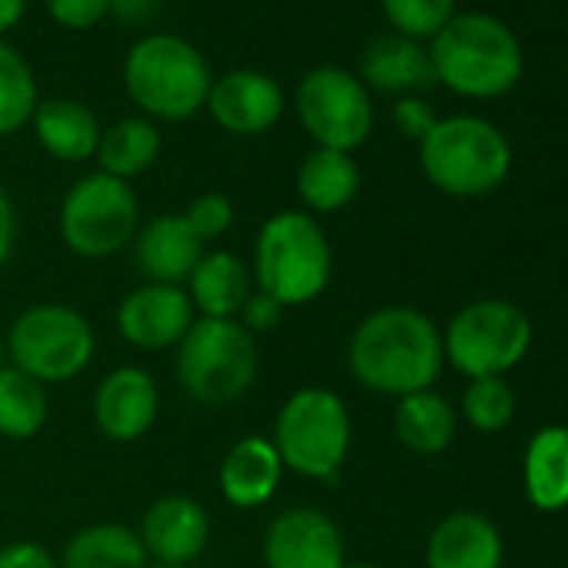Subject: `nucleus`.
Instances as JSON below:
<instances>
[{
    "label": "nucleus",
    "instance_id": "nucleus-4",
    "mask_svg": "<svg viewBox=\"0 0 568 568\" xmlns=\"http://www.w3.org/2000/svg\"><path fill=\"white\" fill-rule=\"evenodd\" d=\"M204 54L178 34H151L124 58V91L148 121H187L211 94Z\"/></svg>",
    "mask_w": 568,
    "mask_h": 568
},
{
    "label": "nucleus",
    "instance_id": "nucleus-14",
    "mask_svg": "<svg viewBox=\"0 0 568 568\" xmlns=\"http://www.w3.org/2000/svg\"><path fill=\"white\" fill-rule=\"evenodd\" d=\"M161 412V392L151 372L138 365L114 368L101 378L94 392V425L111 442H138L144 438Z\"/></svg>",
    "mask_w": 568,
    "mask_h": 568
},
{
    "label": "nucleus",
    "instance_id": "nucleus-24",
    "mask_svg": "<svg viewBox=\"0 0 568 568\" xmlns=\"http://www.w3.org/2000/svg\"><path fill=\"white\" fill-rule=\"evenodd\" d=\"M61 568H148L151 558L141 545V535L121 521H98L78 528L64 551Z\"/></svg>",
    "mask_w": 568,
    "mask_h": 568
},
{
    "label": "nucleus",
    "instance_id": "nucleus-28",
    "mask_svg": "<svg viewBox=\"0 0 568 568\" xmlns=\"http://www.w3.org/2000/svg\"><path fill=\"white\" fill-rule=\"evenodd\" d=\"M48 425V392L14 365H0V435L28 442Z\"/></svg>",
    "mask_w": 568,
    "mask_h": 568
},
{
    "label": "nucleus",
    "instance_id": "nucleus-7",
    "mask_svg": "<svg viewBox=\"0 0 568 568\" xmlns=\"http://www.w3.org/2000/svg\"><path fill=\"white\" fill-rule=\"evenodd\" d=\"M178 382L197 405H231L257 378V342L237 318H194L178 345Z\"/></svg>",
    "mask_w": 568,
    "mask_h": 568
},
{
    "label": "nucleus",
    "instance_id": "nucleus-32",
    "mask_svg": "<svg viewBox=\"0 0 568 568\" xmlns=\"http://www.w3.org/2000/svg\"><path fill=\"white\" fill-rule=\"evenodd\" d=\"M184 221L207 244V241H214V237H221V234L231 231V224H234V204L224 194L207 191V194H201V197H194L187 204Z\"/></svg>",
    "mask_w": 568,
    "mask_h": 568
},
{
    "label": "nucleus",
    "instance_id": "nucleus-19",
    "mask_svg": "<svg viewBox=\"0 0 568 568\" xmlns=\"http://www.w3.org/2000/svg\"><path fill=\"white\" fill-rule=\"evenodd\" d=\"M284 465L271 445V438L264 435H247L241 442L231 445V452L224 455L221 468H217V485L227 505L234 508H261L274 498L277 485H281Z\"/></svg>",
    "mask_w": 568,
    "mask_h": 568
},
{
    "label": "nucleus",
    "instance_id": "nucleus-27",
    "mask_svg": "<svg viewBox=\"0 0 568 568\" xmlns=\"http://www.w3.org/2000/svg\"><path fill=\"white\" fill-rule=\"evenodd\" d=\"M158 154H161V131L148 118H124L111 124L108 131H101V141L94 151L101 171L121 181L144 174L158 161Z\"/></svg>",
    "mask_w": 568,
    "mask_h": 568
},
{
    "label": "nucleus",
    "instance_id": "nucleus-6",
    "mask_svg": "<svg viewBox=\"0 0 568 568\" xmlns=\"http://www.w3.org/2000/svg\"><path fill=\"white\" fill-rule=\"evenodd\" d=\"M271 445L284 468L302 478L335 481L352 452L348 405L328 388H298L274 418Z\"/></svg>",
    "mask_w": 568,
    "mask_h": 568
},
{
    "label": "nucleus",
    "instance_id": "nucleus-2",
    "mask_svg": "<svg viewBox=\"0 0 568 568\" xmlns=\"http://www.w3.org/2000/svg\"><path fill=\"white\" fill-rule=\"evenodd\" d=\"M428 58L435 81L471 101L505 98L525 74V48L518 34L485 11H458L428 41Z\"/></svg>",
    "mask_w": 568,
    "mask_h": 568
},
{
    "label": "nucleus",
    "instance_id": "nucleus-8",
    "mask_svg": "<svg viewBox=\"0 0 568 568\" xmlns=\"http://www.w3.org/2000/svg\"><path fill=\"white\" fill-rule=\"evenodd\" d=\"M4 348L11 365L34 382L68 385L94 362L98 335L78 308L44 302L31 305L11 322Z\"/></svg>",
    "mask_w": 568,
    "mask_h": 568
},
{
    "label": "nucleus",
    "instance_id": "nucleus-5",
    "mask_svg": "<svg viewBox=\"0 0 568 568\" xmlns=\"http://www.w3.org/2000/svg\"><path fill=\"white\" fill-rule=\"evenodd\" d=\"M418 164L438 191L452 197H481L508 178L511 144L491 121L452 114L438 118L418 144Z\"/></svg>",
    "mask_w": 568,
    "mask_h": 568
},
{
    "label": "nucleus",
    "instance_id": "nucleus-26",
    "mask_svg": "<svg viewBox=\"0 0 568 568\" xmlns=\"http://www.w3.org/2000/svg\"><path fill=\"white\" fill-rule=\"evenodd\" d=\"M455 408L432 388L398 398L395 408V435L415 455L445 452L455 438Z\"/></svg>",
    "mask_w": 568,
    "mask_h": 568
},
{
    "label": "nucleus",
    "instance_id": "nucleus-3",
    "mask_svg": "<svg viewBox=\"0 0 568 568\" xmlns=\"http://www.w3.org/2000/svg\"><path fill=\"white\" fill-rule=\"evenodd\" d=\"M254 284L281 308L312 305L332 281V244L308 211L271 214L254 241Z\"/></svg>",
    "mask_w": 568,
    "mask_h": 568
},
{
    "label": "nucleus",
    "instance_id": "nucleus-9",
    "mask_svg": "<svg viewBox=\"0 0 568 568\" xmlns=\"http://www.w3.org/2000/svg\"><path fill=\"white\" fill-rule=\"evenodd\" d=\"M445 358L468 378H501L531 348L528 315L501 298L465 305L442 335Z\"/></svg>",
    "mask_w": 568,
    "mask_h": 568
},
{
    "label": "nucleus",
    "instance_id": "nucleus-38",
    "mask_svg": "<svg viewBox=\"0 0 568 568\" xmlns=\"http://www.w3.org/2000/svg\"><path fill=\"white\" fill-rule=\"evenodd\" d=\"M161 0H111V14L124 24H148Z\"/></svg>",
    "mask_w": 568,
    "mask_h": 568
},
{
    "label": "nucleus",
    "instance_id": "nucleus-21",
    "mask_svg": "<svg viewBox=\"0 0 568 568\" xmlns=\"http://www.w3.org/2000/svg\"><path fill=\"white\" fill-rule=\"evenodd\" d=\"M251 267L231 251H204L187 277V298L201 318H237L251 298Z\"/></svg>",
    "mask_w": 568,
    "mask_h": 568
},
{
    "label": "nucleus",
    "instance_id": "nucleus-42",
    "mask_svg": "<svg viewBox=\"0 0 568 568\" xmlns=\"http://www.w3.org/2000/svg\"><path fill=\"white\" fill-rule=\"evenodd\" d=\"M148 568H178V565H148Z\"/></svg>",
    "mask_w": 568,
    "mask_h": 568
},
{
    "label": "nucleus",
    "instance_id": "nucleus-23",
    "mask_svg": "<svg viewBox=\"0 0 568 568\" xmlns=\"http://www.w3.org/2000/svg\"><path fill=\"white\" fill-rule=\"evenodd\" d=\"M362 187V171L352 154L315 148L298 168V197L308 214H335L355 201Z\"/></svg>",
    "mask_w": 568,
    "mask_h": 568
},
{
    "label": "nucleus",
    "instance_id": "nucleus-37",
    "mask_svg": "<svg viewBox=\"0 0 568 568\" xmlns=\"http://www.w3.org/2000/svg\"><path fill=\"white\" fill-rule=\"evenodd\" d=\"M14 244H18V211H14V201L11 194L0 184V271L11 261L14 254Z\"/></svg>",
    "mask_w": 568,
    "mask_h": 568
},
{
    "label": "nucleus",
    "instance_id": "nucleus-34",
    "mask_svg": "<svg viewBox=\"0 0 568 568\" xmlns=\"http://www.w3.org/2000/svg\"><path fill=\"white\" fill-rule=\"evenodd\" d=\"M392 121H395V128H398L405 138H412V141L422 144V141L428 138V131L438 124V114H435V108H432L425 98L412 94V98H398V101H395Z\"/></svg>",
    "mask_w": 568,
    "mask_h": 568
},
{
    "label": "nucleus",
    "instance_id": "nucleus-1",
    "mask_svg": "<svg viewBox=\"0 0 568 568\" xmlns=\"http://www.w3.org/2000/svg\"><path fill=\"white\" fill-rule=\"evenodd\" d=\"M445 365L442 332L418 308L372 312L348 342V368L358 385L378 395L428 392Z\"/></svg>",
    "mask_w": 568,
    "mask_h": 568
},
{
    "label": "nucleus",
    "instance_id": "nucleus-12",
    "mask_svg": "<svg viewBox=\"0 0 568 568\" xmlns=\"http://www.w3.org/2000/svg\"><path fill=\"white\" fill-rule=\"evenodd\" d=\"M264 568H345L338 525L315 505L284 508L271 518L261 541Z\"/></svg>",
    "mask_w": 568,
    "mask_h": 568
},
{
    "label": "nucleus",
    "instance_id": "nucleus-25",
    "mask_svg": "<svg viewBox=\"0 0 568 568\" xmlns=\"http://www.w3.org/2000/svg\"><path fill=\"white\" fill-rule=\"evenodd\" d=\"M525 491L541 511L568 505V428L548 425L535 432L525 452Z\"/></svg>",
    "mask_w": 568,
    "mask_h": 568
},
{
    "label": "nucleus",
    "instance_id": "nucleus-39",
    "mask_svg": "<svg viewBox=\"0 0 568 568\" xmlns=\"http://www.w3.org/2000/svg\"><path fill=\"white\" fill-rule=\"evenodd\" d=\"M28 0H0V38H4L11 28H18V21L24 18Z\"/></svg>",
    "mask_w": 568,
    "mask_h": 568
},
{
    "label": "nucleus",
    "instance_id": "nucleus-20",
    "mask_svg": "<svg viewBox=\"0 0 568 568\" xmlns=\"http://www.w3.org/2000/svg\"><path fill=\"white\" fill-rule=\"evenodd\" d=\"M501 535L478 511H452L428 535V568H501Z\"/></svg>",
    "mask_w": 568,
    "mask_h": 568
},
{
    "label": "nucleus",
    "instance_id": "nucleus-36",
    "mask_svg": "<svg viewBox=\"0 0 568 568\" xmlns=\"http://www.w3.org/2000/svg\"><path fill=\"white\" fill-rule=\"evenodd\" d=\"M0 568H61V561L31 538H18L0 545Z\"/></svg>",
    "mask_w": 568,
    "mask_h": 568
},
{
    "label": "nucleus",
    "instance_id": "nucleus-40",
    "mask_svg": "<svg viewBox=\"0 0 568 568\" xmlns=\"http://www.w3.org/2000/svg\"><path fill=\"white\" fill-rule=\"evenodd\" d=\"M345 568H378V565H372V561H345Z\"/></svg>",
    "mask_w": 568,
    "mask_h": 568
},
{
    "label": "nucleus",
    "instance_id": "nucleus-16",
    "mask_svg": "<svg viewBox=\"0 0 568 568\" xmlns=\"http://www.w3.org/2000/svg\"><path fill=\"white\" fill-rule=\"evenodd\" d=\"M138 535L154 565L187 568L211 538V518L201 501L187 495H164L144 511Z\"/></svg>",
    "mask_w": 568,
    "mask_h": 568
},
{
    "label": "nucleus",
    "instance_id": "nucleus-35",
    "mask_svg": "<svg viewBox=\"0 0 568 568\" xmlns=\"http://www.w3.org/2000/svg\"><path fill=\"white\" fill-rule=\"evenodd\" d=\"M284 312H288V308H281L274 298H267V295H261V292H251V298L244 302V308H241L237 322H241V328H244V332H251V335H264V332H274V328L281 325Z\"/></svg>",
    "mask_w": 568,
    "mask_h": 568
},
{
    "label": "nucleus",
    "instance_id": "nucleus-43",
    "mask_svg": "<svg viewBox=\"0 0 568 568\" xmlns=\"http://www.w3.org/2000/svg\"><path fill=\"white\" fill-rule=\"evenodd\" d=\"M565 71H568V68H565Z\"/></svg>",
    "mask_w": 568,
    "mask_h": 568
},
{
    "label": "nucleus",
    "instance_id": "nucleus-17",
    "mask_svg": "<svg viewBox=\"0 0 568 568\" xmlns=\"http://www.w3.org/2000/svg\"><path fill=\"white\" fill-rule=\"evenodd\" d=\"M134 264L154 284H184L204 254V241L187 227L184 214L151 217L134 234Z\"/></svg>",
    "mask_w": 568,
    "mask_h": 568
},
{
    "label": "nucleus",
    "instance_id": "nucleus-33",
    "mask_svg": "<svg viewBox=\"0 0 568 568\" xmlns=\"http://www.w3.org/2000/svg\"><path fill=\"white\" fill-rule=\"evenodd\" d=\"M48 11L68 31H91L111 14V0H48Z\"/></svg>",
    "mask_w": 568,
    "mask_h": 568
},
{
    "label": "nucleus",
    "instance_id": "nucleus-29",
    "mask_svg": "<svg viewBox=\"0 0 568 568\" xmlns=\"http://www.w3.org/2000/svg\"><path fill=\"white\" fill-rule=\"evenodd\" d=\"M38 81L21 51L0 41V138H11L31 124L38 111Z\"/></svg>",
    "mask_w": 568,
    "mask_h": 568
},
{
    "label": "nucleus",
    "instance_id": "nucleus-10",
    "mask_svg": "<svg viewBox=\"0 0 568 568\" xmlns=\"http://www.w3.org/2000/svg\"><path fill=\"white\" fill-rule=\"evenodd\" d=\"M141 204L128 181L94 171L81 178L61 201V237L88 261L111 257L124 251L138 234Z\"/></svg>",
    "mask_w": 568,
    "mask_h": 568
},
{
    "label": "nucleus",
    "instance_id": "nucleus-18",
    "mask_svg": "<svg viewBox=\"0 0 568 568\" xmlns=\"http://www.w3.org/2000/svg\"><path fill=\"white\" fill-rule=\"evenodd\" d=\"M362 84L392 98H412L435 88L438 81L432 71L428 44L402 34L375 38L362 54Z\"/></svg>",
    "mask_w": 568,
    "mask_h": 568
},
{
    "label": "nucleus",
    "instance_id": "nucleus-11",
    "mask_svg": "<svg viewBox=\"0 0 568 568\" xmlns=\"http://www.w3.org/2000/svg\"><path fill=\"white\" fill-rule=\"evenodd\" d=\"M298 118L318 148L352 154L375 128L372 91L345 68H315L298 84Z\"/></svg>",
    "mask_w": 568,
    "mask_h": 568
},
{
    "label": "nucleus",
    "instance_id": "nucleus-15",
    "mask_svg": "<svg viewBox=\"0 0 568 568\" xmlns=\"http://www.w3.org/2000/svg\"><path fill=\"white\" fill-rule=\"evenodd\" d=\"M204 108L227 134L254 138L281 121L284 91L274 78L261 71H227L211 84Z\"/></svg>",
    "mask_w": 568,
    "mask_h": 568
},
{
    "label": "nucleus",
    "instance_id": "nucleus-41",
    "mask_svg": "<svg viewBox=\"0 0 568 568\" xmlns=\"http://www.w3.org/2000/svg\"><path fill=\"white\" fill-rule=\"evenodd\" d=\"M0 358H4V335H0Z\"/></svg>",
    "mask_w": 568,
    "mask_h": 568
},
{
    "label": "nucleus",
    "instance_id": "nucleus-31",
    "mask_svg": "<svg viewBox=\"0 0 568 568\" xmlns=\"http://www.w3.org/2000/svg\"><path fill=\"white\" fill-rule=\"evenodd\" d=\"M462 415L475 432H501L515 415V395L505 378H471L462 395Z\"/></svg>",
    "mask_w": 568,
    "mask_h": 568
},
{
    "label": "nucleus",
    "instance_id": "nucleus-13",
    "mask_svg": "<svg viewBox=\"0 0 568 568\" xmlns=\"http://www.w3.org/2000/svg\"><path fill=\"white\" fill-rule=\"evenodd\" d=\"M194 325V308L181 284H141L118 305V332L141 352L178 348Z\"/></svg>",
    "mask_w": 568,
    "mask_h": 568
},
{
    "label": "nucleus",
    "instance_id": "nucleus-30",
    "mask_svg": "<svg viewBox=\"0 0 568 568\" xmlns=\"http://www.w3.org/2000/svg\"><path fill=\"white\" fill-rule=\"evenodd\" d=\"M382 11L392 34L425 44L458 14V0H382Z\"/></svg>",
    "mask_w": 568,
    "mask_h": 568
},
{
    "label": "nucleus",
    "instance_id": "nucleus-22",
    "mask_svg": "<svg viewBox=\"0 0 568 568\" xmlns=\"http://www.w3.org/2000/svg\"><path fill=\"white\" fill-rule=\"evenodd\" d=\"M31 124H34L38 144L51 158L68 161V164L94 158L98 141H101V124H98L94 111L84 108L81 101H71V98L41 101Z\"/></svg>",
    "mask_w": 568,
    "mask_h": 568
}]
</instances>
